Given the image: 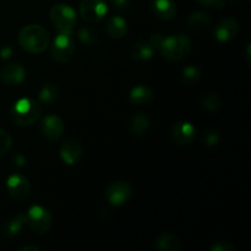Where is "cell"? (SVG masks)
<instances>
[{"label":"cell","instance_id":"cb8c5ba5","mask_svg":"<svg viewBox=\"0 0 251 251\" xmlns=\"http://www.w3.org/2000/svg\"><path fill=\"white\" fill-rule=\"evenodd\" d=\"M78 39L87 46H92L98 41V31L95 27L82 26L78 29Z\"/></svg>","mask_w":251,"mask_h":251},{"label":"cell","instance_id":"1f68e13d","mask_svg":"<svg viewBox=\"0 0 251 251\" xmlns=\"http://www.w3.org/2000/svg\"><path fill=\"white\" fill-rule=\"evenodd\" d=\"M199 4L201 5H205V6H215L217 5L220 9H223V2H221V0H196Z\"/></svg>","mask_w":251,"mask_h":251},{"label":"cell","instance_id":"8992f818","mask_svg":"<svg viewBox=\"0 0 251 251\" xmlns=\"http://www.w3.org/2000/svg\"><path fill=\"white\" fill-rule=\"evenodd\" d=\"M27 226L37 234L48 233L53 227V216L42 206H32L26 213Z\"/></svg>","mask_w":251,"mask_h":251},{"label":"cell","instance_id":"30bf717a","mask_svg":"<svg viewBox=\"0 0 251 251\" xmlns=\"http://www.w3.org/2000/svg\"><path fill=\"white\" fill-rule=\"evenodd\" d=\"M83 156V147L77 139L69 137L61 144L60 157L66 164L74 166L81 161Z\"/></svg>","mask_w":251,"mask_h":251},{"label":"cell","instance_id":"ba28073f","mask_svg":"<svg viewBox=\"0 0 251 251\" xmlns=\"http://www.w3.org/2000/svg\"><path fill=\"white\" fill-rule=\"evenodd\" d=\"M108 6L104 0H81L80 15L85 21L93 24L107 15Z\"/></svg>","mask_w":251,"mask_h":251},{"label":"cell","instance_id":"ac0fdd59","mask_svg":"<svg viewBox=\"0 0 251 251\" xmlns=\"http://www.w3.org/2000/svg\"><path fill=\"white\" fill-rule=\"evenodd\" d=\"M130 102L136 105H147L153 100V92L145 85H137L130 91Z\"/></svg>","mask_w":251,"mask_h":251},{"label":"cell","instance_id":"83f0119b","mask_svg":"<svg viewBox=\"0 0 251 251\" xmlns=\"http://www.w3.org/2000/svg\"><path fill=\"white\" fill-rule=\"evenodd\" d=\"M12 146V137L6 130L0 127V156L9 152V150Z\"/></svg>","mask_w":251,"mask_h":251},{"label":"cell","instance_id":"d590c367","mask_svg":"<svg viewBox=\"0 0 251 251\" xmlns=\"http://www.w3.org/2000/svg\"><path fill=\"white\" fill-rule=\"evenodd\" d=\"M247 63L249 64V65L251 63V61H250V44L248 46V48H247Z\"/></svg>","mask_w":251,"mask_h":251},{"label":"cell","instance_id":"9a60e30c","mask_svg":"<svg viewBox=\"0 0 251 251\" xmlns=\"http://www.w3.org/2000/svg\"><path fill=\"white\" fill-rule=\"evenodd\" d=\"M151 7L154 16L163 21L173 19L176 14V5L173 0H152Z\"/></svg>","mask_w":251,"mask_h":251},{"label":"cell","instance_id":"d4e9b609","mask_svg":"<svg viewBox=\"0 0 251 251\" xmlns=\"http://www.w3.org/2000/svg\"><path fill=\"white\" fill-rule=\"evenodd\" d=\"M200 104L203 109L215 112V110H217L220 108L221 98L217 93H205L203 96H201Z\"/></svg>","mask_w":251,"mask_h":251},{"label":"cell","instance_id":"5bb4252c","mask_svg":"<svg viewBox=\"0 0 251 251\" xmlns=\"http://www.w3.org/2000/svg\"><path fill=\"white\" fill-rule=\"evenodd\" d=\"M239 32V24L237 20L232 19V17H227L223 19L220 24L217 25L215 29V36L218 42H229L235 38V36Z\"/></svg>","mask_w":251,"mask_h":251},{"label":"cell","instance_id":"f1b7e54d","mask_svg":"<svg viewBox=\"0 0 251 251\" xmlns=\"http://www.w3.org/2000/svg\"><path fill=\"white\" fill-rule=\"evenodd\" d=\"M211 251H233L234 250V245L229 242H215L210 247Z\"/></svg>","mask_w":251,"mask_h":251},{"label":"cell","instance_id":"52a82bcc","mask_svg":"<svg viewBox=\"0 0 251 251\" xmlns=\"http://www.w3.org/2000/svg\"><path fill=\"white\" fill-rule=\"evenodd\" d=\"M132 195V188L127 181H113L105 190V199L113 206H122L130 200Z\"/></svg>","mask_w":251,"mask_h":251},{"label":"cell","instance_id":"5b68a950","mask_svg":"<svg viewBox=\"0 0 251 251\" xmlns=\"http://www.w3.org/2000/svg\"><path fill=\"white\" fill-rule=\"evenodd\" d=\"M51 24L59 32H71L76 25V12L70 5L55 4L49 12Z\"/></svg>","mask_w":251,"mask_h":251},{"label":"cell","instance_id":"d6986e66","mask_svg":"<svg viewBox=\"0 0 251 251\" xmlns=\"http://www.w3.org/2000/svg\"><path fill=\"white\" fill-rule=\"evenodd\" d=\"M130 55L136 61H146L154 55V49L149 42L139 41L131 46Z\"/></svg>","mask_w":251,"mask_h":251},{"label":"cell","instance_id":"8fae6325","mask_svg":"<svg viewBox=\"0 0 251 251\" xmlns=\"http://www.w3.org/2000/svg\"><path fill=\"white\" fill-rule=\"evenodd\" d=\"M41 131L49 141H56L61 137L64 132V123L58 115L49 114L42 120Z\"/></svg>","mask_w":251,"mask_h":251},{"label":"cell","instance_id":"2e32d148","mask_svg":"<svg viewBox=\"0 0 251 251\" xmlns=\"http://www.w3.org/2000/svg\"><path fill=\"white\" fill-rule=\"evenodd\" d=\"M105 32L112 38H123L127 32V24L124 17L119 15L110 16L105 22Z\"/></svg>","mask_w":251,"mask_h":251},{"label":"cell","instance_id":"7a4b0ae2","mask_svg":"<svg viewBox=\"0 0 251 251\" xmlns=\"http://www.w3.org/2000/svg\"><path fill=\"white\" fill-rule=\"evenodd\" d=\"M42 105L32 98H21L16 100L10 110L11 120L19 126H29L41 118Z\"/></svg>","mask_w":251,"mask_h":251},{"label":"cell","instance_id":"ffe728a7","mask_svg":"<svg viewBox=\"0 0 251 251\" xmlns=\"http://www.w3.org/2000/svg\"><path fill=\"white\" fill-rule=\"evenodd\" d=\"M150 126V118L147 117L145 113H136V114L132 115L129 120V131L131 132L132 135H136V136H140V135L145 134L146 130L149 129Z\"/></svg>","mask_w":251,"mask_h":251},{"label":"cell","instance_id":"4dcf8cb0","mask_svg":"<svg viewBox=\"0 0 251 251\" xmlns=\"http://www.w3.org/2000/svg\"><path fill=\"white\" fill-rule=\"evenodd\" d=\"M163 39H164L163 34H161V33H153V34H152V36H151V38H150L149 43L151 44L152 48H153L154 50H156V49L161 48L162 43H163Z\"/></svg>","mask_w":251,"mask_h":251},{"label":"cell","instance_id":"44dd1931","mask_svg":"<svg viewBox=\"0 0 251 251\" xmlns=\"http://www.w3.org/2000/svg\"><path fill=\"white\" fill-rule=\"evenodd\" d=\"M156 245L162 251H178L181 248V242L173 233H164V234L159 235Z\"/></svg>","mask_w":251,"mask_h":251},{"label":"cell","instance_id":"e575fe53","mask_svg":"<svg viewBox=\"0 0 251 251\" xmlns=\"http://www.w3.org/2000/svg\"><path fill=\"white\" fill-rule=\"evenodd\" d=\"M38 247H31V245H28V247H22L20 251H39Z\"/></svg>","mask_w":251,"mask_h":251},{"label":"cell","instance_id":"f546056e","mask_svg":"<svg viewBox=\"0 0 251 251\" xmlns=\"http://www.w3.org/2000/svg\"><path fill=\"white\" fill-rule=\"evenodd\" d=\"M112 5L118 11H126L131 5V0H112Z\"/></svg>","mask_w":251,"mask_h":251},{"label":"cell","instance_id":"e0dca14e","mask_svg":"<svg viewBox=\"0 0 251 251\" xmlns=\"http://www.w3.org/2000/svg\"><path fill=\"white\" fill-rule=\"evenodd\" d=\"M25 226H27L26 213H19L11 221L5 223L4 228H2V235L7 239H12L21 233Z\"/></svg>","mask_w":251,"mask_h":251},{"label":"cell","instance_id":"7c38bea8","mask_svg":"<svg viewBox=\"0 0 251 251\" xmlns=\"http://www.w3.org/2000/svg\"><path fill=\"white\" fill-rule=\"evenodd\" d=\"M26 78V70L21 64H9L0 70V81L7 86H17Z\"/></svg>","mask_w":251,"mask_h":251},{"label":"cell","instance_id":"4316f807","mask_svg":"<svg viewBox=\"0 0 251 251\" xmlns=\"http://www.w3.org/2000/svg\"><path fill=\"white\" fill-rule=\"evenodd\" d=\"M201 141L208 147H213L220 142V135L216 130L207 129L201 134Z\"/></svg>","mask_w":251,"mask_h":251},{"label":"cell","instance_id":"836d02e7","mask_svg":"<svg viewBox=\"0 0 251 251\" xmlns=\"http://www.w3.org/2000/svg\"><path fill=\"white\" fill-rule=\"evenodd\" d=\"M15 163L19 167H24L25 164H26V158H25L22 154H17V156L15 157Z\"/></svg>","mask_w":251,"mask_h":251},{"label":"cell","instance_id":"6da1fadb","mask_svg":"<svg viewBox=\"0 0 251 251\" xmlns=\"http://www.w3.org/2000/svg\"><path fill=\"white\" fill-rule=\"evenodd\" d=\"M19 43L29 53H43L49 46V34L39 25H27L20 31Z\"/></svg>","mask_w":251,"mask_h":251},{"label":"cell","instance_id":"8d00e7d4","mask_svg":"<svg viewBox=\"0 0 251 251\" xmlns=\"http://www.w3.org/2000/svg\"><path fill=\"white\" fill-rule=\"evenodd\" d=\"M229 1H237V0H229Z\"/></svg>","mask_w":251,"mask_h":251},{"label":"cell","instance_id":"7402d4cb","mask_svg":"<svg viewBox=\"0 0 251 251\" xmlns=\"http://www.w3.org/2000/svg\"><path fill=\"white\" fill-rule=\"evenodd\" d=\"M188 25L191 29L203 31V29L208 28V26L211 25V17L207 12L195 11L189 15Z\"/></svg>","mask_w":251,"mask_h":251},{"label":"cell","instance_id":"9c48e42d","mask_svg":"<svg viewBox=\"0 0 251 251\" xmlns=\"http://www.w3.org/2000/svg\"><path fill=\"white\" fill-rule=\"evenodd\" d=\"M6 190L11 199L24 201L31 194V184L26 176L21 174H12L6 180Z\"/></svg>","mask_w":251,"mask_h":251},{"label":"cell","instance_id":"d6a6232c","mask_svg":"<svg viewBox=\"0 0 251 251\" xmlns=\"http://www.w3.org/2000/svg\"><path fill=\"white\" fill-rule=\"evenodd\" d=\"M12 55V49L9 46H4L0 48V58L7 59Z\"/></svg>","mask_w":251,"mask_h":251},{"label":"cell","instance_id":"3957f363","mask_svg":"<svg viewBox=\"0 0 251 251\" xmlns=\"http://www.w3.org/2000/svg\"><path fill=\"white\" fill-rule=\"evenodd\" d=\"M159 50L167 60L179 61L190 53L191 41L184 33L172 34L163 39V43H162Z\"/></svg>","mask_w":251,"mask_h":251},{"label":"cell","instance_id":"277c9868","mask_svg":"<svg viewBox=\"0 0 251 251\" xmlns=\"http://www.w3.org/2000/svg\"><path fill=\"white\" fill-rule=\"evenodd\" d=\"M75 54V42L71 32H59L50 48V56L56 63H68Z\"/></svg>","mask_w":251,"mask_h":251},{"label":"cell","instance_id":"603a6c76","mask_svg":"<svg viewBox=\"0 0 251 251\" xmlns=\"http://www.w3.org/2000/svg\"><path fill=\"white\" fill-rule=\"evenodd\" d=\"M59 88L54 82H47L42 86L38 92L39 102L43 104H51L58 100Z\"/></svg>","mask_w":251,"mask_h":251},{"label":"cell","instance_id":"484cf974","mask_svg":"<svg viewBox=\"0 0 251 251\" xmlns=\"http://www.w3.org/2000/svg\"><path fill=\"white\" fill-rule=\"evenodd\" d=\"M201 78V71L200 69L196 68V66H186L185 69L181 73V81H183L185 85L191 86L195 85L199 82V80Z\"/></svg>","mask_w":251,"mask_h":251},{"label":"cell","instance_id":"4fadbf2b","mask_svg":"<svg viewBox=\"0 0 251 251\" xmlns=\"http://www.w3.org/2000/svg\"><path fill=\"white\" fill-rule=\"evenodd\" d=\"M172 139L178 145H190L195 139V127L188 122H176L172 126Z\"/></svg>","mask_w":251,"mask_h":251}]
</instances>
